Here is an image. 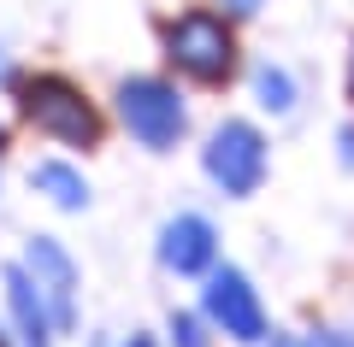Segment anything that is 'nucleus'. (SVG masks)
Listing matches in <instances>:
<instances>
[{"instance_id": "nucleus-1", "label": "nucleus", "mask_w": 354, "mask_h": 347, "mask_svg": "<svg viewBox=\"0 0 354 347\" xmlns=\"http://www.w3.org/2000/svg\"><path fill=\"white\" fill-rule=\"evenodd\" d=\"M18 112H24L41 136L65 141V148H95V141H101V112H95V100L59 71L24 77V83H18Z\"/></svg>"}, {"instance_id": "nucleus-2", "label": "nucleus", "mask_w": 354, "mask_h": 347, "mask_svg": "<svg viewBox=\"0 0 354 347\" xmlns=\"http://www.w3.org/2000/svg\"><path fill=\"white\" fill-rule=\"evenodd\" d=\"M165 53L177 71H189L195 83H225L236 71V36L218 12H183L165 24Z\"/></svg>"}, {"instance_id": "nucleus-3", "label": "nucleus", "mask_w": 354, "mask_h": 347, "mask_svg": "<svg viewBox=\"0 0 354 347\" xmlns=\"http://www.w3.org/2000/svg\"><path fill=\"white\" fill-rule=\"evenodd\" d=\"M118 118H124L130 136H136L142 148H153V153H165L183 136V124H189L183 95H177L165 77H124V83H118Z\"/></svg>"}, {"instance_id": "nucleus-4", "label": "nucleus", "mask_w": 354, "mask_h": 347, "mask_svg": "<svg viewBox=\"0 0 354 347\" xmlns=\"http://www.w3.org/2000/svg\"><path fill=\"white\" fill-rule=\"evenodd\" d=\"M201 165H207V177H213L225 195H254L260 177H266V141H260V130L242 124V118L218 124L213 141H207V153H201Z\"/></svg>"}, {"instance_id": "nucleus-5", "label": "nucleus", "mask_w": 354, "mask_h": 347, "mask_svg": "<svg viewBox=\"0 0 354 347\" xmlns=\"http://www.w3.org/2000/svg\"><path fill=\"white\" fill-rule=\"evenodd\" d=\"M201 312L230 335V341H260L266 335V312H260V295L248 288V277L236 265L207 277V295H201Z\"/></svg>"}, {"instance_id": "nucleus-6", "label": "nucleus", "mask_w": 354, "mask_h": 347, "mask_svg": "<svg viewBox=\"0 0 354 347\" xmlns=\"http://www.w3.org/2000/svg\"><path fill=\"white\" fill-rule=\"evenodd\" d=\"M24 271L36 277L41 300H48L53 330H71V324H77V265H71V253H65L53 236H30V248H24Z\"/></svg>"}, {"instance_id": "nucleus-7", "label": "nucleus", "mask_w": 354, "mask_h": 347, "mask_svg": "<svg viewBox=\"0 0 354 347\" xmlns=\"http://www.w3.org/2000/svg\"><path fill=\"white\" fill-rule=\"evenodd\" d=\"M213 253H218V236H213V224H207L201 212H177L160 230V259H165V271H177V277L213 271Z\"/></svg>"}, {"instance_id": "nucleus-8", "label": "nucleus", "mask_w": 354, "mask_h": 347, "mask_svg": "<svg viewBox=\"0 0 354 347\" xmlns=\"http://www.w3.org/2000/svg\"><path fill=\"white\" fill-rule=\"evenodd\" d=\"M6 306H12V324H18V347H48V300H41L36 277L24 265H6Z\"/></svg>"}, {"instance_id": "nucleus-9", "label": "nucleus", "mask_w": 354, "mask_h": 347, "mask_svg": "<svg viewBox=\"0 0 354 347\" xmlns=\"http://www.w3.org/2000/svg\"><path fill=\"white\" fill-rule=\"evenodd\" d=\"M30 183H36V195H48L59 212H83V206H88V183H83V171H71L65 159H41L36 171H30Z\"/></svg>"}, {"instance_id": "nucleus-10", "label": "nucleus", "mask_w": 354, "mask_h": 347, "mask_svg": "<svg viewBox=\"0 0 354 347\" xmlns=\"http://www.w3.org/2000/svg\"><path fill=\"white\" fill-rule=\"evenodd\" d=\"M260 106L266 112H290L295 106V83H290V71H278V65H260Z\"/></svg>"}, {"instance_id": "nucleus-11", "label": "nucleus", "mask_w": 354, "mask_h": 347, "mask_svg": "<svg viewBox=\"0 0 354 347\" xmlns=\"http://www.w3.org/2000/svg\"><path fill=\"white\" fill-rule=\"evenodd\" d=\"M171 341L177 347H201L207 335H201V318L195 312H171Z\"/></svg>"}, {"instance_id": "nucleus-12", "label": "nucleus", "mask_w": 354, "mask_h": 347, "mask_svg": "<svg viewBox=\"0 0 354 347\" xmlns=\"http://www.w3.org/2000/svg\"><path fill=\"white\" fill-rule=\"evenodd\" d=\"M313 347H354V335H342V330H319Z\"/></svg>"}, {"instance_id": "nucleus-13", "label": "nucleus", "mask_w": 354, "mask_h": 347, "mask_svg": "<svg viewBox=\"0 0 354 347\" xmlns=\"http://www.w3.org/2000/svg\"><path fill=\"white\" fill-rule=\"evenodd\" d=\"M230 12H254V6H260V0H225Z\"/></svg>"}, {"instance_id": "nucleus-14", "label": "nucleus", "mask_w": 354, "mask_h": 347, "mask_svg": "<svg viewBox=\"0 0 354 347\" xmlns=\"http://www.w3.org/2000/svg\"><path fill=\"white\" fill-rule=\"evenodd\" d=\"M124 347H153V335H130V341Z\"/></svg>"}, {"instance_id": "nucleus-15", "label": "nucleus", "mask_w": 354, "mask_h": 347, "mask_svg": "<svg viewBox=\"0 0 354 347\" xmlns=\"http://www.w3.org/2000/svg\"><path fill=\"white\" fill-rule=\"evenodd\" d=\"M272 347H313V341H272Z\"/></svg>"}, {"instance_id": "nucleus-16", "label": "nucleus", "mask_w": 354, "mask_h": 347, "mask_svg": "<svg viewBox=\"0 0 354 347\" xmlns=\"http://www.w3.org/2000/svg\"><path fill=\"white\" fill-rule=\"evenodd\" d=\"M348 95H354V65H348Z\"/></svg>"}]
</instances>
